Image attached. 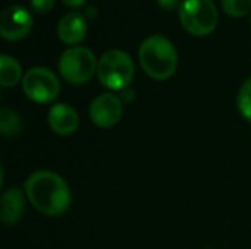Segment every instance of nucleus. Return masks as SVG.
<instances>
[{
  "instance_id": "f257e3e1",
  "label": "nucleus",
  "mask_w": 251,
  "mask_h": 249,
  "mask_svg": "<svg viewBox=\"0 0 251 249\" xmlns=\"http://www.w3.org/2000/svg\"><path fill=\"white\" fill-rule=\"evenodd\" d=\"M24 192L31 205L49 217L65 214L72 203L68 182L51 170H37L31 173L25 181Z\"/></svg>"
},
{
  "instance_id": "f03ea898",
  "label": "nucleus",
  "mask_w": 251,
  "mask_h": 249,
  "mask_svg": "<svg viewBox=\"0 0 251 249\" xmlns=\"http://www.w3.org/2000/svg\"><path fill=\"white\" fill-rule=\"evenodd\" d=\"M138 59L144 72L157 81L169 79L178 68V53L172 41L163 35L147 37L140 48Z\"/></svg>"
},
{
  "instance_id": "7ed1b4c3",
  "label": "nucleus",
  "mask_w": 251,
  "mask_h": 249,
  "mask_svg": "<svg viewBox=\"0 0 251 249\" xmlns=\"http://www.w3.org/2000/svg\"><path fill=\"white\" fill-rule=\"evenodd\" d=\"M135 66L132 57L119 48L107 50L101 54L97 65V76L101 85L109 90L124 91L134 78Z\"/></svg>"
},
{
  "instance_id": "20e7f679",
  "label": "nucleus",
  "mask_w": 251,
  "mask_h": 249,
  "mask_svg": "<svg viewBox=\"0 0 251 249\" xmlns=\"http://www.w3.org/2000/svg\"><path fill=\"white\" fill-rule=\"evenodd\" d=\"M99 60L96 54L84 45H72L66 48L57 62L62 78L74 85L87 84L97 73Z\"/></svg>"
},
{
  "instance_id": "39448f33",
  "label": "nucleus",
  "mask_w": 251,
  "mask_h": 249,
  "mask_svg": "<svg viewBox=\"0 0 251 249\" xmlns=\"http://www.w3.org/2000/svg\"><path fill=\"white\" fill-rule=\"evenodd\" d=\"M21 84L24 94L34 103L47 104L54 101L60 94V82L57 75L44 66L29 68L24 73Z\"/></svg>"
},
{
  "instance_id": "423d86ee",
  "label": "nucleus",
  "mask_w": 251,
  "mask_h": 249,
  "mask_svg": "<svg viewBox=\"0 0 251 249\" xmlns=\"http://www.w3.org/2000/svg\"><path fill=\"white\" fill-rule=\"evenodd\" d=\"M182 26L194 35L210 34L218 23V9L213 0H182L179 6Z\"/></svg>"
},
{
  "instance_id": "0eeeda50",
  "label": "nucleus",
  "mask_w": 251,
  "mask_h": 249,
  "mask_svg": "<svg viewBox=\"0 0 251 249\" xmlns=\"http://www.w3.org/2000/svg\"><path fill=\"white\" fill-rule=\"evenodd\" d=\"M88 116L90 120L103 129L113 128L118 125L124 116V103L122 98L112 94V92H103L97 95L88 107Z\"/></svg>"
},
{
  "instance_id": "6e6552de",
  "label": "nucleus",
  "mask_w": 251,
  "mask_h": 249,
  "mask_svg": "<svg viewBox=\"0 0 251 249\" xmlns=\"http://www.w3.org/2000/svg\"><path fill=\"white\" fill-rule=\"evenodd\" d=\"M32 26V15L21 4H12L0 13V34L9 41L24 38Z\"/></svg>"
},
{
  "instance_id": "1a4fd4ad",
  "label": "nucleus",
  "mask_w": 251,
  "mask_h": 249,
  "mask_svg": "<svg viewBox=\"0 0 251 249\" xmlns=\"http://www.w3.org/2000/svg\"><path fill=\"white\" fill-rule=\"evenodd\" d=\"M47 122L50 129L60 136L74 135L79 128L78 112L66 103L53 104L47 113Z\"/></svg>"
},
{
  "instance_id": "9d476101",
  "label": "nucleus",
  "mask_w": 251,
  "mask_h": 249,
  "mask_svg": "<svg viewBox=\"0 0 251 249\" xmlns=\"http://www.w3.org/2000/svg\"><path fill=\"white\" fill-rule=\"evenodd\" d=\"M87 34V21L85 16L79 12H68L63 15L57 23V37L65 43L76 45L84 40Z\"/></svg>"
},
{
  "instance_id": "9b49d317",
  "label": "nucleus",
  "mask_w": 251,
  "mask_h": 249,
  "mask_svg": "<svg viewBox=\"0 0 251 249\" xmlns=\"http://www.w3.org/2000/svg\"><path fill=\"white\" fill-rule=\"evenodd\" d=\"M25 211V198H24V192L13 186L6 189L1 194L0 198V219L1 223L6 226H12L16 225Z\"/></svg>"
},
{
  "instance_id": "f8f14e48",
  "label": "nucleus",
  "mask_w": 251,
  "mask_h": 249,
  "mask_svg": "<svg viewBox=\"0 0 251 249\" xmlns=\"http://www.w3.org/2000/svg\"><path fill=\"white\" fill-rule=\"evenodd\" d=\"M22 68L19 62L9 56L1 54L0 56V84L1 87H15L19 81H22Z\"/></svg>"
},
{
  "instance_id": "ddd939ff",
  "label": "nucleus",
  "mask_w": 251,
  "mask_h": 249,
  "mask_svg": "<svg viewBox=\"0 0 251 249\" xmlns=\"http://www.w3.org/2000/svg\"><path fill=\"white\" fill-rule=\"evenodd\" d=\"M22 128L21 117L16 112L9 107H1L0 110V132L3 136H15Z\"/></svg>"
},
{
  "instance_id": "4468645a",
  "label": "nucleus",
  "mask_w": 251,
  "mask_h": 249,
  "mask_svg": "<svg viewBox=\"0 0 251 249\" xmlns=\"http://www.w3.org/2000/svg\"><path fill=\"white\" fill-rule=\"evenodd\" d=\"M237 106H238L240 114L244 117V120L251 123V76L244 81V84L241 85V88L238 91Z\"/></svg>"
},
{
  "instance_id": "2eb2a0df",
  "label": "nucleus",
  "mask_w": 251,
  "mask_h": 249,
  "mask_svg": "<svg viewBox=\"0 0 251 249\" xmlns=\"http://www.w3.org/2000/svg\"><path fill=\"white\" fill-rule=\"evenodd\" d=\"M222 7L231 16H244L251 10V0H222Z\"/></svg>"
},
{
  "instance_id": "dca6fc26",
  "label": "nucleus",
  "mask_w": 251,
  "mask_h": 249,
  "mask_svg": "<svg viewBox=\"0 0 251 249\" xmlns=\"http://www.w3.org/2000/svg\"><path fill=\"white\" fill-rule=\"evenodd\" d=\"M54 0H31V7L37 13H47L53 9Z\"/></svg>"
},
{
  "instance_id": "f3484780",
  "label": "nucleus",
  "mask_w": 251,
  "mask_h": 249,
  "mask_svg": "<svg viewBox=\"0 0 251 249\" xmlns=\"http://www.w3.org/2000/svg\"><path fill=\"white\" fill-rule=\"evenodd\" d=\"M157 3H159L160 7H163L166 10H174L178 6H181L182 1L181 0H157Z\"/></svg>"
},
{
  "instance_id": "a211bd4d",
  "label": "nucleus",
  "mask_w": 251,
  "mask_h": 249,
  "mask_svg": "<svg viewBox=\"0 0 251 249\" xmlns=\"http://www.w3.org/2000/svg\"><path fill=\"white\" fill-rule=\"evenodd\" d=\"M68 7H81L84 3H85V0H62Z\"/></svg>"
}]
</instances>
